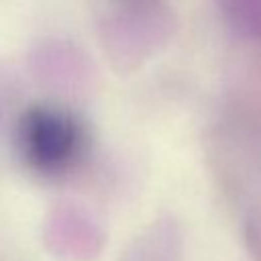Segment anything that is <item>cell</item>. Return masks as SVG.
Listing matches in <instances>:
<instances>
[{
  "mask_svg": "<svg viewBox=\"0 0 261 261\" xmlns=\"http://www.w3.org/2000/svg\"><path fill=\"white\" fill-rule=\"evenodd\" d=\"M226 20L249 37H261V0H220Z\"/></svg>",
  "mask_w": 261,
  "mask_h": 261,
  "instance_id": "cell-2",
  "label": "cell"
},
{
  "mask_svg": "<svg viewBox=\"0 0 261 261\" xmlns=\"http://www.w3.org/2000/svg\"><path fill=\"white\" fill-rule=\"evenodd\" d=\"M18 145L24 161L33 169L57 173L69 167L80 155L84 130L67 110L35 106L20 120Z\"/></svg>",
  "mask_w": 261,
  "mask_h": 261,
  "instance_id": "cell-1",
  "label": "cell"
}]
</instances>
